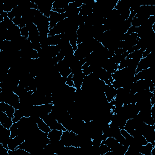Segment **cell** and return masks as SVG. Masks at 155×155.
<instances>
[{"label": "cell", "instance_id": "cell-1", "mask_svg": "<svg viewBox=\"0 0 155 155\" xmlns=\"http://www.w3.org/2000/svg\"><path fill=\"white\" fill-rule=\"evenodd\" d=\"M33 22L36 25L39 36H48L50 32L49 18L43 15L38 9Z\"/></svg>", "mask_w": 155, "mask_h": 155}, {"label": "cell", "instance_id": "cell-2", "mask_svg": "<svg viewBox=\"0 0 155 155\" xmlns=\"http://www.w3.org/2000/svg\"><path fill=\"white\" fill-rule=\"evenodd\" d=\"M0 102H4L13 106L16 110L20 107L19 97L13 91L10 90H1L0 88Z\"/></svg>", "mask_w": 155, "mask_h": 155}, {"label": "cell", "instance_id": "cell-3", "mask_svg": "<svg viewBox=\"0 0 155 155\" xmlns=\"http://www.w3.org/2000/svg\"><path fill=\"white\" fill-rule=\"evenodd\" d=\"M60 140L65 147L73 146L75 147H79L78 134L73 131L65 130V131H63Z\"/></svg>", "mask_w": 155, "mask_h": 155}, {"label": "cell", "instance_id": "cell-4", "mask_svg": "<svg viewBox=\"0 0 155 155\" xmlns=\"http://www.w3.org/2000/svg\"><path fill=\"white\" fill-rule=\"evenodd\" d=\"M54 1L51 0H39L34 1L37 5L39 12L45 16L49 18L53 9V3Z\"/></svg>", "mask_w": 155, "mask_h": 155}, {"label": "cell", "instance_id": "cell-5", "mask_svg": "<svg viewBox=\"0 0 155 155\" xmlns=\"http://www.w3.org/2000/svg\"><path fill=\"white\" fill-rule=\"evenodd\" d=\"M154 54L153 53V51H151L148 55H147L145 58H142L140 61L139 62L137 68H136V73H138L143 70L147 69L153 67L154 62Z\"/></svg>", "mask_w": 155, "mask_h": 155}, {"label": "cell", "instance_id": "cell-6", "mask_svg": "<svg viewBox=\"0 0 155 155\" xmlns=\"http://www.w3.org/2000/svg\"><path fill=\"white\" fill-rule=\"evenodd\" d=\"M41 118L47 124V125L50 128L51 130L56 129L59 130H62V131H65V130H67L64 127V126L56 120V119L53 116V115L51 113L43 116Z\"/></svg>", "mask_w": 155, "mask_h": 155}, {"label": "cell", "instance_id": "cell-7", "mask_svg": "<svg viewBox=\"0 0 155 155\" xmlns=\"http://www.w3.org/2000/svg\"><path fill=\"white\" fill-rule=\"evenodd\" d=\"M130 6L128 3L125 1L119 0L114 8L116 9L120 14V16L123 21L126 20L130 14Z\"/></svg>", "mask_w": 155, "mask_h": 155}, {"label": "cell", "instance_id": "cell-8", "mask_svg": "<svg viewBox=\"0 0 155 155\" xmlns=\"http://www.w3.org/2000/svg\"><path fill=\"white\" fill-rule=\"evenodd\" d=\"M11 132L10 129L4 127L0 124V143L1 145L6 148H8V143L11 138Z\"/></svg>", "mask_w": 155, "mask_h": 155}, {"label": "cell", "instance_id": "cell-9", "mask_svg": "<svg viewBox=\"0 0 155 155\" xmlns=\"http://www.w3.org/2000/svg\"><path fill=\"white\" fill-rule=\"evenodd\" d=\"M154 77V70L153 67L147 69L143 70L138 73H136L134 76L135 81L137 80H153Z\"/></svg>", "mask_w": 155, "mask_h": 155}, {"label": "cell", "instance_id": "cell-10", "mask_svg": "<svg viewBox=\"0 0 155 155\" xmlns=\"http://www.w3.org/2000/svg\"><path fill=\"white\" fill-rule=\"evenodd\" d=\"M151 80H137L134 82L130 88V93L135 94L137 92L148 88L149 82Z\"/></svg>", "mask_w": 155, "mask_h": 155}, {"label": "cell", "instance_id": "cell-11", "mask_svg": "<svg viewBox=\"0 0 155 155\" xmlns=\"http://www.w3.org/2000/svg\"><path fill=\"white\" fill-rule=\"evenodd\" d=\"M67 29V24L65 20H63L58 22L53 28L50 30L48 36H53L56 35H60L65 33Z\"/></svg>", "mask_w": 155, "mask_h": 155}, {"label": "cell", "instance_id": "cell-12", "mask_svg": "<svg viewBox=\"0 0 155 155\" xmlns=\"http://www.w3.org/2000/svg\"><path fill=\"white\" fill-rule=\"evenodd\" d=\"M49 24H50V30L53 28L58 22L64 20L66 17L65 13H59L54 11H51L50 15L49 16Z\"/></svg>", "mask_w": 155, "mask_h": 155}, {"label": "cell", "instance_id": "cell-13", "mask_svg": "<svg viewBox=\"0 0 155 155\" xmlns=\"http://www.w3.org/2000/svg\"><path fill=\"white\" fill-rule=\"evenodd\" d=\"M96 1L88 0L84 2L83 5L80 7V14L83 16H88L93 13V8L94 7Z\"/></svg>", "mask_w": 155, "mask_h": 155}, {"label": "cell", "instance_id": "cell-14", "mask_svg": "<svg viewBox=\"0 0 155 155\" xmlns=\"http://www.w3.org/2000/svg\"><path fill=\"white\" fill-rule=\"evenodd\" d=\"M85 76V74H84L82 70H81L73 74L72 79H73V81L74 84V87L76 89L81 88V86L83 83Z\"/></svg>", "mask_w": 155, "mask_h": 155}, {"label": "cell", "instance_id": "cell-15", "mask_svg": "<svg viewBox=\"0 0 155 155\" xmlns=\"http://www.w3.org/2000/svg\"><path fill=\"white\" fill-rule=\"evenodd\" d=\"M56 66L57 67L58 71L62 77L66 78L71 73L69 66L63 60L59 61L58 64L56 65Z\"/></svg>", "mask_w": 155, "mask_h": 155}, {"label": "cell", "instance_id": "cell-16", "mask_svg": "<svg viewBox=\"0 0 155 155\" xmlns=\"http://www.w3.org/2000/svg\"><path fill=\"white\" fill-rule=\"evenodd\" d=\"M24 141L25 139L20 136H17L13 138L11 137L8 143V150L14 151Z\"/></svg>", "mask_w": 155, "mask_h": 155}, {"label": "cell", "instance_id": "cell-17", "mask_svg": "<svg viewBox=\"0 0 155 155\" xmlns=\"http://www.w3.org/2000/svg\"><path fill=\"white\" fill-rule=\"evenodd\" d=\"M118 64L114 63L111 59H107L103 64L102 67L107 71L113 74L118 70Z\"/></svg>", "mask_w": 155, "mask_h": 155}, {"label": "cell", "instance_id": "cell-18", "mask_svg": "<svg viewBox=\"0 0 155 155\" xmlns=\"http://www.w3.org/2000/svg\"><path fill=\"white\" fill-rule=\"evenodd\" d=\"M15 110L16 109L11 105L4 102H0V111L5 113L8 116L13 118Z\"/></svg>", "mask_w": 155, "mask_h": 155}, {"label": "cell", "instance_id": "cell-19", "mask_svg": "<svg viewBox=\"0 0 155 155\" xmlns=\"http://www.w3.org/2000/svg\"><path fill=\"white\" fill-rule=\"evenodd\" d=\"M0 124L4 127L10 129L13 124L12 117L8 116L5 113L0 111Z\"/></svg>", "mask_w": 155, "mask_h": 155}, {"label": "cell", "instance_id": "cell-20", "mask_svg": "<svg viewBox=\"0 0 155 155\" xmlns=\"http://www.w3.org/2000/svg\"><path fill=\"white\" fill-rule=\"evenodd\" d=\"M116 89L114 88L112 85H109L106 84L104 89V93H105L106 99L108 102H110L113 99H114V97L116 96Z\"/></svg>", "mask_w": 155, "mask_h": 155}, {"label": "cell", "instance_id": "cell-21", "mask_svg": "<svg viewBox=\"0 0 155 155\" xmlns=\"http://www.w3.org/2000/svg\"><path fill=\"white\" fill-rule=\"evenodd\" d=\"M63 131L56 129L51 130L48 133V137L49 138L50 142H54L61 140Z\"/></svg>", "mask_w": 155, "mask_h": 155}, {"label": "cell", "instance_id": "cell-22", "mask_svg": "<svg viewBox=\"0 0 155 155\" xmlns=\"http://www.w3.org/2000/svg\"><path fill=\"white\" fill-rule=\"evenodd\" d=\"M67 34L70 44L72 46L74 51L77 49V33L76 31H68L65 33Z\"/></svg>", "mask_w": 155, "mask_h": 155}, {"label": "cell", "instance_id": "cell-23", "mask_svg": "<svg viewBox=\"0 0 155 155\" xmlns=\"http://www.w3.org/2000/svg\"><path fill=\"white\" fill-rule=\"evenodd\" d=\"M155 147V145L152 143L148 142L145 145H142L140 147L139 153L142 154L143 155H151L152 149Z\"/></svg>", "mask_w": 155, "mask_h": 155}, {"label": "cell", "instance_id": "cell-24", "mask_svg": "<svg viewBox=\"0 0 155 155\" xmlns=\"http://www.w3.org/2000/svg\"><path fill=\"white\" fill-rule=\"evenodd\" d=\"M70 2L71 1H67L65 0H55L53 3V8L65 9L67 7Z\"/></svg>", "mask_w": 155, "mask_h": 155}, {"label": "cell", "instance_id": "cell-25", "mask_svg": "<svg viewBox=\"0 0 155 155\" xmlns=\"http://www.w3.org/2000/svg\"><path fill=\"white\" fill-rule=\"evenodd\" d=\"M61 39V34L56 35L53 36H48L47 41L48 45H57Z\"/></svg>", "mask_w": 155, "mask_h": 155}, {"label": "cell", "instance_id": "cell-26", "mask_svg": "<svg viewBox=\"0 0 155 155\" xmlns=\"http://www.w3.org/2000/svg\"><path fill=\"white\" fill-rule=\"evenodd\" d=\"M36 124L38 125V127L39 128V129L44 132V133H48L51 129L47 125V124L43 120V119L41 117H39L37 120H36Z\"/></svg>", "mask_w": 155, "mask_h": 155}, {"label": "cell", "instance_id": "cell-27", "mask_svg": "<svg viewBox=\"0 0 155 155\" xmlns=\"http://www.w3.org/2000/svg\"><path fill=\"white\" fill-rule=\"evenodd\" d=\"M144 50L142 49L135 50L133 52L130 53L126 58H130V59H134L138 61H140V60L142 58V54L143 51Z\"/></svg>", "mask_w": 155, "mask_h": 155}, {"label": "cell", "instance_id": "cell-28", "mask_svg": "<svg viewBox=\"0 0 155 155\" xmlns=\"http://www.w3.org/2000/svg\"><path fill=\"white\" fill-rule=\"evenodd\" d=\"M134 137V143L139 145H145L148 142L147 141L145 137L142 134H138Z\"/></svg>", "mask_w": 155, "mask_h": 155}, {"label": "cell", "instance_id": "cell-29", "mask_svg": "<svg viewBox=\"0 0 155 155\" xmlns=\"http://www.w3.org/2000/svg\"><path fill=\"white\" fill-rule=\"evenodd\" d=\"M120 133L125 138L128 145H130L134 143V137L132 136H131L125 129H121Z\"/></svg>", "mask_w": 155, "mask_h": 155}, {"label": "cell", "instance_id": "cell-30", "mask_svg": "<svg viewBox=\"0 0 155 155\" xmlns=\"http://www.w3.org/2000/svg\"><path fill=\"white\" fill-rule=\"evenodd\" d=\"M23 114L22 111H21L20 109H17L15 110V112L13 114V117L12 118L13 119V123H16L18 121H19L22 117H23Z\"/></svg>", "mask_w": 155, "mask_h": 155}, {"label": "cell", "instance_id": "cell-31", "mask_svg": "<svg viewBox=\"0 0 155 155\" xmlns=\"http://www.w3.org/2000/svg\"><path fill=\"white\" fill-rule=\"evenodd\" d=\"M99 151L101 155H104L106 153H107L109 151H111V150L105 144L101 142V144L100 145L99 147Z\"/></svg>", "mask_w": 155, "mask_h": 155}, {"label": "cell", "instance_id": "cell-32", "mask_svg": "<svg viewBox=\"0 0 155 155\" xmlns=\"http://www.w3.org/2000/svg\"><path fill=\"white\" fill-rule=\"evenodd\" d=\"M10 130L11 132V137H15L16 136H18V125L16 123H13V125H12V127L10 128Z\"/></svg>", "mask_w": 155, "mask_h": 155}, {"label": "cell", "instance_id": "cell-33", "mask_svg": "<svg viewBox=\"0 0 155 155\" xmlns=\"http://www.w3.org/2000/svg\"><path fill=\"white\" fill-rule=\"evenodd\" d=\"M73 73H71L70 75H68L67 78H66V84L68 86H70V87H74V82L73 81V79H72V78H73Z\"/></svg>", "mask_w": 155, "mask_h": 155}, {"label": "cell", "instance_id": "cell-34", "mask_svg": "<svg viewBox=\"0 0 155 155\" xmlns=\"http://www.w3.org/2000/svg\"><path fill=\"white\" fill-rule=\"evenodd\" d=\"M21 35L22 36H24L26 38H28L29 36V31L26 26L21 28Z\"/></svg>", "mask_w": 155, "mask_h": 155}, {"label": "cell", "instance_id": "cell-35", "mask_svg": "<svg viewBox=\"0 0 155 155\" xmlns=\"http://www.w3.org/2000/svg\"><path fill=\"white\" fill-rule=\"evenodd\" d=\"M13 22L17 26H19L20 24H21V18L20 17H15V18H13L12 19Z\"/></svg>", "mask_w": 155, "mask_h": 155}, {"label": "cell", "instance_id": "cell-36", "mask_svg": "<svg viewBox=\"0 0 155 155\" xmlns=\"http://www.w3.org/2000/svg\"><path fill=\"white\" fill-rule=\"evenodd\" d=\"M127 51V50L124 48H117L115 51H114V54H122Z\"/></svg>", "mask_w": 155, "mask_h": 155}]
</instances>
